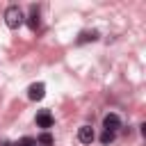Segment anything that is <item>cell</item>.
Wrapping results in <instances>:
<instances>
[{"label": "cell", "instance_id": "52a82bcc", "mask_svg": "<svg viewBox=\"0 0 146 146\" xmlns=\"http://www.w3.org/2000/svg\"><path fill=\"white\" fill-rule=\"evenodd\" d=\"M100 141H103V144H112V141H114V132H107V130H105V132L100 135Z\"/></svg>", "mask_w": 146, "mask_h": 146}, {"label": "cell", "instance_id": "ba28073f", "mask_svg": "<svg viewBox=\"0 0 146 146\" xmlns=\"http://www.w3.org/2000/svg\"><path fill=\"white\" fill-rule=\"evenodd\" d=\"M94 39H98V32H84L80 36V41H94Z\"/></svg>", "mask_w": 146, "mask_h": 146}, {"label": "cell", "instance_id": "3957f363", "mask_svg": "<svg viewBox=\"0 0 146 146\" xmlns=\"http://www.w3.org/2000/svg\"><path fill=\"white\" fill-rule=\"evenodd\" d=\"M30 98L32 100H41L43 98V94H46V87H43V82H34V84H30Z\"/></svg>", "mask_w": 146, "mask_h": 146}, {"label": "cell", "instance_id": "6da1fadb", "mask_svg": "<svg viewBox=\"0 0 146 146\" xmlns=\"http://www.w3.org/2000/svg\"><path fill=\"white\" fill-rule=\"evenodd\" d=\"M5 21H7V25H9L11 30H16V27L23 23V11H21L16 5H11V7L5 11Z\"/></svg>", "mask_w": 146, "mask_h": 146}, {"label": "cell", "instance_id": "7a4b0ae2", "mask_svg": "<svg viewBox=\"0 0 146 146\" xmlns=\"http://www.w3.org/2000/svg\"><path fill=\"white\" fill-rule=\"evenodd\" d=\"M103 125H105L107 132H114L116 128H121V119H119L116 114H107V116L103 119Z\"/></svg>", "mask_w": 146, "mask_h": 146}, {"label": "cell", "instance_id": "277c9868", "mask_svg": "<svg viewBox=\"0 0 146 146\" xmlns=\"http://www.w3.org/2000/svg\"><path fill=\"white\" fill-rule=\"evenodd\" d=\"M36 125H39V128H50V125H52V116H50V112L41 110V112L36 114Z\"/></svg>", "mask_w": 146, "mask_h": 146}, {"label": "cell", "instance_id": "8992f818", "mask_svg": "<svg viewBox=\"0 0 146 146\" xmlns=\"http://www.w3.org/2000/svg\"><path fill=\"white\" fill-rule=\"evenodd\" d=\"M39 144H41V146H52V135H50V132L39 135Z\"/></svg>", "mask_w": 146, "mask_h": 146}, {"label": "cell", "instance_id": "30bf717a", "mask_svg": "<svg viewBox=\"0 0 146 146\" xmlns=\"http://www.w3.org/2000/svg\"><path fill=\"white\" fill-rule=\"evenodd\" d=\"M16 146H34V139L32 137H23V139H18Z\"/></svg>", "mask_w": 146, "mask_h": 146}, {"label": "cell", "instance_id": "5b68a950", "mask_svg": "<svg viewBox=\"0 0 146 146\" xmlns=\"http://www.w3.org/2000/svg\"><path fill=\"white\" fill-rule=\"evenodd\" d=\"M78 137H80L82 144H91V141H94V130H91L89 125H82L80 132H78Z\"/></svg>", "mask_w": 146, "mask_h": 146}, {"label": "cell", "instance_id": "9c48e42d", "mask_svg": "<svg viewBox=\"0 0 146 146\" xmlns=\"http://www.w3.org/2000/svg\"><path fill=\"white\" fill-rule=\"evenodd\" d=\"M27 23H30V27H32V30H36V27H39V16H36V11L30 16V21H27Z\"/></svg>", "mask_w": 146, "mask_h": 146}]
</instances>
